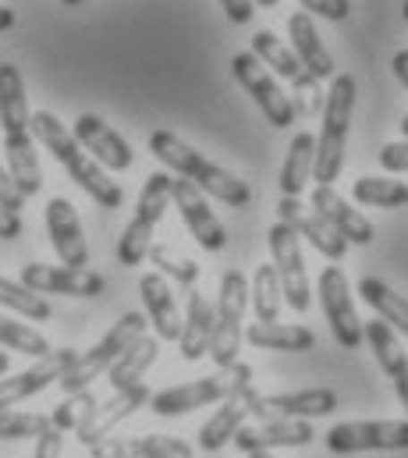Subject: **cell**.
Listing matches in <instances>:
<instances>
[{"label": "cell", "instance_id": "11a10c76", "mask_svg": "<svg viewBox=\"0 0 408 458\" xmlns=\"http://www.w3.org/2000/svg\"><path fill=\"white\" fill-rule=\"evenodd\" d=\"M402 131H405V139H408V117H402Z\"/></svg>", "mask_w": 408, "mask_h": 458}, {"label": "cell", "instance_id": "9c48e42d", "mask_svg": "<svg viewBox=\"0 0 408 458\" xmlns=\"http://www.w3.org/2000/svg\"><path fill=\"white\" fill-rule=\"evenodd\" d=\"M319 306H323V317L330 324V335L341 348H359L366 342L362 335V320L355 313V302H352V288H348V277L341 267H327L319 274Z\"/></svg>", "mask_w": 408, "mask_h": 458}, {"label": "cell", "instance_id": "1f68e13d", "mask_svg": "<svg viewBox=\"0 0 408 458\" xmlns=\"http://www.w3.org/2000/svg\"><path fill=\"white\" fill-rule=\"evenodd\" d=\"M359 295L380 313V320L395 331V335H405L408 338V299L398 295L395 288H387L380 277H362L359 281Z\"/></svg>", "mask_w": 408, "mask_h": 458}, {"label": "cell", "instance_id": "8d00e7d4", "mask_svg": "<svg viewBox=\"0 0 408 458\" xmlns=\"http://www.w3.org/2000/svg\"><path fill=\"white\" fill-rule=\"evenodd\" d=\"M0 306L14 310L25 320H50L54 317L50 302L39 292H32V288H25L21 281H11V277H0Z\"/></svg>", "mask_w": 408, "mask_h": 458}, {"label": "cell", "instance_id": "2e32d148", "mask_svg": "<svg viewBox=\"0 0 408 458\" xmlns=\"http://www.w3.org/2000/svg\"><path fill=\"white\" fill-rule=\"evenodd\" d=\"M171 203L178 207L182 221L189 234L203 245L206 252H220L227 245V234H224V225L217 221V214L209 210L206 196L189 182V178H174V189H171Z\"/></svg>", "mask_w": 408, "mask_h": 458}, {"label": "cell", "instance_id": "4dcf8cb0", "mask_svg": "<svg viewBox=\"0 0 408 458\" xmlns=\"http://www.w3.org/2000/svg\"><path fill=\"white\" fill-rule=\"evenodd\" d=\"M312 167H316V139L309 131H299L288 146V157H285V167H281V192L299 199L306 182L312 178Z\"/></svg>", "mask_w": 408, "mask_h": 458}, {"label": "cell", "instance_id": "f546056e", "mask_svg": "<svg viewBox=\"0 0 408 458\" xmlns=\"http://www.w3.org/2000/svg\"><path fill=\"white\" fill-rule=\"evenodd\" d=\"M245 342L263 352H309L316 344V335L302 324H249L245 327Z\"/></svg>", "mask_w": 408, "mask_h": 458}, {"label": "cell", "instance_id": "60d3db41", "mask_svg": "<svg viewBox=\"0 0 408 458\" xmlns=\"http://www.w3.org/2000/svg\"><path fill=\"white\" fill-rule=\"evenodd\" d=\"M47 427H50V416L43 412L0 409V441H29V437H39Z\"/></svg>", "mask_w": 408, "mask_h": 458}, {"label": "cell", "instance_id": "30bf717a", "mask_svg": "<svg viewBox=\"0 0 408 458\" xmlns=\"http://www.w3.org/2000/svg\"><path fill=\"white\" fill-rule=\"evenodd\" d=\"M231 72L238 79V86L256 100V107L263 111V117L274 124V128H288L295 121V111H292V97L274 82V75L252 57V54H234L231 57Z\"/></svg>", "mask_w": 408, "mask_h": 458}, {"label": "cell", "instance_id": "f1b7e54d", "mask_svg": "<svg viewBox=\"0 0 408 458\" xmlns=\"http://www.w3.org/2000/svg\"><path fill=\"white\" fill-rule=\"evenodd\" d=\"M29 97H25V79L14 64H0V128L4 135H21L29 131Z\"/></svg>", "mask_w": 408, "mask_h": 458}, {"label": "cell", "instance_id": "484cf974", "mask_svg": "<svg viewBox=\"0 0 408 458\" xmlns=\"http://www.w3.org/2000/svg\"><path fill=\"white\" fill-rule=\"evenodd\" d=\"M4 153H7V174L14 178V185L21 189V196H36L43 189V167L36 157V139L32 131L21 135H4Z\"/></svg>", "mask_w": 408, "mask_h": 458}, {"label": "cell", "instance_id": "f907efd6", "mask_svg": "<svg viewBox=\"0 0 408 458\" xmlns=\"http://www.w3.org/2000/svg\"><path fill=\"white\" fill-rule=\"evenodd\" d=\"M14 21H18V14H14L11 7H0V32H7V29H14Z\"/></svg>", "mask_w": 408, "mask_h": 458}, {"label": "cell", "instance_id": "4fadbf2b", "mask_svg": "<svg viewBox=\"0 0 408 458\" xmlns=\"http://www.w3.org/2000/svg\"><path fill=\"white\" fill-rule=\"evenodd\" d=\"M337 409V394L330 387H309L288 394H256L249 391V416L256 420H316Z\"/></svg>", "mask_w": 408, "mask_h": 458}, {"label": "cell", "instance_id": "c3c4849f", "mask_svg": "<svg viewBox=\"0 0 408 458\" xmlns=\"http://www.w3.org/2000/svg\"><path fill=\"white\" fill-rule=\"evenodd\" d=\"M18 234H21V217L0 210V238H18Z\"/></svg>", "mask_w": 408, "mask_h": 458}, {"label": "cell", "instance_id": "cb8c5ba5", "mask_svg": "<svg viewBox=\"0 0 408 458\" xmlns=\"http://www.w3.org/2000/svg\"><path fill=\"white\" fill-rule=\"evenodd\" d=\"M362 335H366V342L373 348L377 362L384 366V373L391 377V384H395V391H398V398H402V405H405L408 412V355L402 342H398V335L384 320H370L362 327Z\"/></svg>", "mask_w": 408, "mask_h": 458}, {"label": "cell", "instance_id": "ab89813d", "mask_svg": "<svg viewBox=\"0 0 408 458\" xmlns=\"http://www.w3.org/2000/svg\"><path fill=\"white\" fill-rule=\"evenodd\" d=\"M100 402H97V394L93 391H79V394H68L57 409H54V416H50V427H57L61 434H68V430H79L89 416H93V409H97Z\"/></svg>", "mask_w": 408, "mask_h": 458}, {"label": "cell", "instance_id": "d6a6232c", "mask_svg": "<svg viewBox=\"0 0 408 458\" xmlns=\"http://www.w3.org/2000/svg\"><path fill=\"white\" fill-rule=\"evenodd\" d=\"M157 355H160V338H139V342L132 344L110 369H106V380H110V387L114 391H121V387H132V384H139L142 380V373L157 362Z\"/></svg>", "mask_w": 408, "mask_h": 458}, {"label": "cell", "instance_id": "8992f818", "mask_svg": "<svg viewBox=\"0 0 408 458\" xmlns=\"http://www.w3.org/2000/svg\"><path fill=\"white\" fill-rule=\"evenodd\" d=\"M171 189H174V178H171L167 171H153V174L146 178V185H142V192H139V207H135L128 228H124L121 242H117V259H121L124 267H139V263L149 256V249H153V231H157V225L164 221V214H167V207H171Z\"/></svg>", "mask_w": 408, "mask_h": 458}, {"label": "cell", "instance_id": "6f0895ef", "mask_svg": "<svg viewBox=\"0 0 408 458\" xmlns=\"http://www.w3.org/2000/svg\"><path fill=\"white\" fill-rule=\"evenodd\" d=\"M405 21H408V0H405Z\"/></svg>", "mask_w": 408, "mask_h": 458}, {"label": "cell", "instance_id": "d590c367", "mask_svg": "<svg viewBox=\"0 0 408 458\" xmlns=\"http://www.w3.org/2000/svg\"><path fill=\"white\" fill-rule=\"evenodd\" d=\"M249 292H252V310H256L259 324H274V320L281 317V302H285L274 263H263V267L252 274V288H249Z\"/></svg>", "mask_w": 408, "mask_h": 458}, {"label": "cell", "instance_id": "f35d334b", "mask_svg": "<svg viewBox=\"0 0 408 458\" xmlns=\"http://www.w3.org/2000/svg\"><path fill=\"white\" fill-rule=\"evenodd\" d=\"M149 259L157 263V274H164L167 281H178L182 288H196V281H200V263L182 259L171 245H153V249H149Z\"/></svg>", "mask_w": 408, "mask_h": 458}, {"label": "cell", "instance_id": "74e56055", "mask_svg": "<svg viewBox=\"0 0 408 458\" xmlns=\"http://www.w3.org/2000/svg\"><path fill=\"white\" fill-rule=\"evenodd\" d=\"M0 348H14V352L32 355V359L50 355V342H47L36 327H29V324H21V320H11V317H4V313H0Z\"/></svg>", "mask_w": 408, "mask_h": 458}, {"label": "cell", "instance_id": "4316f807", "mask_svg": "<svg viewBox=\"0 0 408 458\" xmlns=\"http://www.w3.org/2000/svg\"><path fill=\"white\" fill-rule=\"evenodd\" d=\"M209 338H213V306L206 302L203 292L189 288V313L182 324V338H178V352L185 362H196L209 355Z\"/></svg>", "mask_w": 408, "mask_h": 458}, {"label": "cell", "instance_id": "5b68a950", "mask_svg": "<svg viewBox=\"0 0 408 458\" xmlns=\"http://www.w3.org/2000/svg\"><path fill=\"white\" fill-rule=\"evenodd\" d=\"M146 324H149V320H146L142 313H124L89 352H82V355L72 359V366H68V369L61 373V380H57L61 391H64V394L89 391L97 377H103L139 338H146Z\"/></svg>", "mask_w": 408, "mask_h": 458}, {"label": "cell", "instance_id": "d6986e66", "mask_svg": "<svg viewBox=\"0 0 408 458\" xmlns=\"http://www.w3.org/2000/svg\"><path fill=\"white\" fill-rule=\"evenodd\" d=\"M47 234H50V245H54V252L64 267H86L89 263V245H86V234H82V221H79L75 207L64 196H54L47 203Z\"/></svg>", "mask_w": 408, "mask_h": 458}, {"label": "cell", "instance_id": "603a6c76", "mask_svg": "<svg viewBox=\"0 0 408 458\" xmlns=\"http://www.w3.org/2000/svg\"><path fill=\"white\" fill-rule=\"evenodd\" d=\"M93 458H192V448L178 437H106L89 448Z\"/></svg>", "mask_w": 408, "mask_h": 458}, {"label": "cell", "instance_id": "816d5d0a", "mask_svg": "<svg viewBox=\"0 0 408 458\" xmlns=\"http://www.w3.org/2000/svg\"><path fill=\"white\" fill-rule=\"evenodd\" d=\"M7 369H11V355H7V352H0V377H4Z\"/></svg>", "mask_w": 408, "mask_h": 458}, {"label": "cell", "instance_id": "d4e9b609", "mask_svg": "<svg viewBox=\"0 0 408 458\" xmlns=\"http://www.w3.org/2000/svg\"><path fill=\"white\" fill-rule=\"evenodd\" d=\"M288 36H292V50H295L299 64L306 68L312 79H319V82L334 79V57L323 47V39H319V32H316V25H312V18H309L306 11H295L288 18Z\"/></svg>", "mask_w": 408, "mask_h": 458}, {"label": "cell", "instance_id": "52a82bcc", "mask_svg": "<svg viewBox=\"0 0 408 458\" xmlns=\"http://www.w3.org/2000/svg\"><path fill=\"white\" fill-rule=\"evenodd\" d=\"M245 302H249V281L242 270H227L217 292V306H213V338H209V359L217 362V369L238 362V348L245 342Z\"/></svg>", "mask_w": 408, "mask_h": 458}, {"label": "cell", "instance_id": "ee69618b", "mask_svg": "<svg viewBox=\"0 0 408 458\" xmlns=\"http://www.w3.org/2000/svg\"><path fill=\"white\" fill-rule=\"evenodd\" d=\"M21 207H25V196H21V189L14 185V178L7 174V167L0 164V210L21 217Z\"/></svg>", "mask_w": 408, "mask_h": 458}, {"label": "cell", "instance_id": "ffe728a7", "mask_svg": "<svg viewBox=\"0 0 408 458\" xmlns=\"http://www.w3.org/2000/svg\"><path fill=\"white\" fill-rule=\"evenodd\" d=\"M309 203H312V214H319L344 242H355V245H370L373 242V225L334 185H316Z\"/></svg>", "mask_w": 408, "mask_h": 458}, {"label": "cell", "instance_id": "9f6ffc18", "mask_svg": "<svg viewBox=\"0 0 408 458\" xmlns=\"http://www.w3.org/2000/svg\"><path fill=\"white\" fill-rule=\"evenodd\" d=\"M61 4H72V7H75V4H82V0H61Z\"/></svg>", "mask_w": 408, "mask_h": 458}, {"label": "cell", "instance_id": "680465c9", "mask_svg": "<svg viewBox=\"0 0 408 458\" xmlns=\"http://www.w3.org/2000/svg\"><path fill=\"white\" fill-rule=\"evenodd\" d=\"M405 207H408V203H405Z\"/></svg>", "mask_w": 408, "mask_h": 458}, {"label": "cell", "instance_id": "681fc988", "mask_svg": "<svg viewBox=\"0 0 408 458\" xmlns=\"http://www.w3.org/2000/svg\"><path fill=\"white\" fill-rule=\"evenodd\" d=\"M391 68H395V75H398V82L408 89V50H398L395 54V61H391Z\"/></svg>", "mask_w": 408, "mask_h": 458}, {"label": "cell", "instance_id": "db71d44e", "mask_svg": "<svg viewBox=\"0 0 408 458\" xmlns=\"http://www.w3.org/2000/svg\"><path fill=\"white\" fill-rule=\"evenodd\" d=\"M249 458H274V452H252Z\"/></svg>", "mask_w": 408, "mask_h": 458}, {"label": "cell", "instance_id": "5bb4252c", "mask_svg": "<svg viewBox=\"0 0 408 458\" xmlns=\"http://www.w3.org/2000/svg\"><path fill=\"white\" fill-rule=\"evenodd\" d=\"M149 387L139 380V384H132V387H121V391H114L106 402H100L97 409H93V416L75 430V437H79V445H86V448H93V445H100L110 437V430L114 427H121L128 416H135L142 405H149Z\"/></svg>", "mask_w": 408, "mask_h": 458}, {"label": "cell", "instance_id": "f6af8a7d", "mask_svg": "<svg viewBox=\"0 0 408 458\" xmlns=\"http://www.w3.org/2000/svg\"><path fill=\"white\" fill-rule=\"evenodd\" d=\"M377 160H380L384 171H395V174L408 171V139H402V142H387V146L380 149Z\"/></svg>", "mask_w": 408, "mask_h": 458}, {"label": "cell", "instance_id": "8fae6325", "mask_svg": "<svg viewBox=\"0 0 408 458\" xmlns=\"http://www.w3.org/2000/svg\"><path fill=\"white\" fill-rule=\"evenodd\" d=\"M270 252H274V270H277L285 302H288L295 313H306L309 302H312V292H309L306 259H302L299 234L288 228V225L277 221V225L270 228Z\"/></svg>", "mask_w": 408, "mask_h": 458}, {"label": "cell", "instance_id": "bcb514c9", "mask_svg": "<svg viewBox=\"0 0 408 458\" xmlns=\"http://www.w3.org/2000/svg\"><path fill=\"white\" fill-rule=\"evenodd\" d=\"M61 455H64V434L57 427H47L36 437V455L32 458H61Z\"/></svg>", "mask_w": 408, "mask_h": 458}, {"label": "cell", "instance_id": "3957f363", "mask_svg": "<svg viewBox=\"0 0 408 458\" xmlns=\"http://www.w3.org/2000/svg\"><path fill=\"white\" fill-rule=\"evenodd\" d=\"M355 79L352 75H334L330 79V93L323 104V124H319V139H316V167H312V182L316 185H334L341 167H344V146H348V128L355 114Z\"/></svg>", "mask_w": 408, "mask_h": 458}, {"label": "cell", "instance_id": "9a60e30c", "mask_svg": "<svg viewBox=\"0 0 408 458\" xmlns=\"http://www.w3.org/2000/svg\"><path fill=\"white\" fill-rule=\"evenodd\" d=\"M72 359H75V348H50V355L36 359V366H29L14 377H0V409H11L18 402L39 394L43 387L57 384L61 373L72 366Z\"/></svg>", "mask_w": 408, "mask_h": 458}, {"label": "cell", "instance_id": "f5cc1de1", "mask_svg": "<svg viewBox=\"0 0 408 458\" xmlns=\"http://www.w3.org/2000/svg\"><path fill=\"white\" fill-rule=\"evenodd\" d=\"M252 4H256V7H277L281 0H252Z\"/></svg>", "mask_w": 408, "mask_h": 458}, {"label": "cell", "instance_id": "ac0fdd59", "mask_svg": "<svg viewBox=\"0 0 408 458\" xmlns=\"http://www.w3.org/2000/svg\"><path fill=\"white\" fill-rule=\"evenodd\" d=\"M312 441H316V430L306 420H259L256 427H242L231 445L252 455V452H274V448H306Z\"/></svg>", "mask_w": 408, "mask_h": 458}, {"label": "cell", "instance_id": "b9f144b4", "mask_svg": "<svg viewBox=\"0 0 408 458\" xmlns=\"http://www.w3.org/2000/svg\"><path fill=\"white\" fill-rule=\"evenodd\" d=\"M295 100H292V111L295 117H312V114H323V104H327V93H323V86H319V79H312L309 72H302L295 82Z\"/></svg>", "mask_w": 408, "mask_h": 458}, {"label": "cell", "instance_id": "7dc6e473", "mask_svg": "<svg viewBox=\"0 0 408 458\" xmlns=\"http://www.w3.org/2000/svg\"><path fill=\"white\" fill-rule=\"evenodd\" d=\"M220 7L227 14V21H234V25H245L256 14V4L252 0H220Z\"/></svg>", "mask_w": 408, "mask_h": 458}, {"label": "cell", "instance_id": "7a4b0ae2", "mask_svg": "<svg viewBox=\"0 0 408 458\" xmlns=\"http://www.w3.org/2000/svg\"><path fill=\"white\" fill-rule=\"evenodd\" d=\"M149 153L167 167L174 171L178 178H189L203 196H213L227 207H249L252 203V189L245 178H234L227 167H220L217 160H206L200 149H192L185 139H178L174 131H153L149 135Z\"/></svg>", "mask_w": 408, "mask_h": 458}, {"label": "cell", "instance_id": "e0dca14e", "mask_svg": "<svg viewBox=\"0 0 408 458\" xmlns=\"http://www.w3.org/2000/svg\"><path fill=\"white\" fill-rule=\"evenodd\" d=\"M72 135L79 139V146L100 164L103 171H128L135 164V149L97 114H82L75 121Z\"/></svg>", "mask_w": 408, "mask_h": 458}, {"label": "cell", "instance_id": "277c9868", "mask_svg": "<svg viewBox=\"0 0 408 458\" xmlns=\"http://www.w3.org/2000/svg\"><path fill=\"white\" fill-rule=\"evenodd\" d=\"M249 387H252V366L249 362H231V366L217 369L213 377L192 380V384H178V387H167V391H157L149 398V409L157 416H185V412H196L203 405H220L231 394H242Z\"/></svg>", "mask_w": 408, "mask_h": 458}, {"label": "cell", "instance_id": "6da1fadb", "mask_svg": "<svg viewBox=\"0 0 408 458\" xmlns=\"http://www.w3.org/2000/svg\"><path fill=\"white\" fill-rule=\"evenodd\" d=\"M29 131H32V139H36L43 149H50V157L72 174V182H75L93 203H100L103 210H117V207L124 203L121 185H117L100 164L79 146V139L72 135V128H68L57 114H50V111H36L32 121H29Z\"/></svg>", "mask_w": 408, "mask_h": 458}, {"label": "cell", "instance_id": "836d02e7", "mask_svg": "<svg viewBox=\"0 0 408 458\" xmlns=\"http://www.w3.org/2000/svg\"><path fill=\"white\" fill-rule=\"evenodd\" d=\"M252 57H256L259 64H270L274 75H281V79H288V82H295V79L306 72V68L299 64L295 50H292L288 43H281L270 29H259V32L252 36Z\"/></svg>", "mask_w": 408, "mask_h": 458}, {"label": "cell", "instance_id": "ba28073f", "mask_svg": "<svg viewBox=\"0 0 408 458\" xmlns=\"http://www.w3.org/2000/svg\"><path fill=\"white\" fill-rule=\"evenodd\" d=\"M327 452L334 455H359V452H405L408 420H355L337 423L323 434Z\"/></svg>", "mask_w": 408, "mask_h": 458}, {"label": "cell", "instance_id": "83f0119b", "mask_svg": "<svg viewBox=\"0 0 408 458\" xmlns=\"http://www.w3.org/2000/svg\"><path fill=\"white\" fill-rule=\"evenodd\" d=\"M249 391H252V387H249ZM249 391L231 394L227 402L217 405V416L206 420V427L200 430V448H203V452L213 455V452H220L224 445L234 441V434L245 427V416H249Z\"/></svg>", "mask_w": 408, "mask_h": 458}, {"label": "cell", "instance_id": "7c38bea8", "mask_svg": "<svg viewBox=\"0 0 408 458\" xmlns=\"http://www.w3.org/2000/svg\"><path fill=\"white\" fill-rule=\"evenodd\" d=\"M18 281L39 295H75V299H97L106 288L97 270L64 267V263H25Z\"/></svg>", "mask_w": 408, "mask_h": 458}, {"label": "cell", "instance_id": "7402d4cb", "mask_svg": "<svg viewBox=\"0 0 408 458\" xmlns=\"http://www.w3.org/2000/svg\"><path fill=\"white\" fill-rule=\"evenodd\" d=\"M139 292H142V302H146V320L157 327V338L160 342H178L182 338V310L174 302V292H171V281L164 274H142L139 277Z\"/></svg>", "mask_w": 408, "mask_h": 458}, {"label": "cell", "instance_id": "7bdbcfd3", "mask_svg": "<svg viewBox=\"0 0 408 458\" xmlns=\"http://www.w3.org/2000/svg\"><path fill=\"white\" fill-rule=\"evenodd\" d=\"M299 7L306 11L309 18L316 14V18H327V21H344L348 11H352L348 0H299Z\"/></svg>", "mask_w": 408, "mask_h": 458}, {"label": "cell", "instance_id": "44dd1931", "mask_svg": "<svg viewBox=\"0 0 408 458\" xmlns=\"http://www.w3.org/2000/svg\"><path fill=\"white\" fill-rule=\"evenodd\" d=\"M277 217H281V225H288V228L295 231V234H302L309 245L319 252V256H327V259H344V252H348V242L337 234V231L330 228L319 214H309L302 210V203L299 199H292V196H285L281 203H277Z\"/></svg>", "mask_w": 408, "mask_h": 458}, {"label": "cell", "instance_id": "e575fe53", "mask_svg": "<svg viewBox=\"0 0 408 458\" xmlns=\"http://www.w3.org/2000/svg\"><path fill=\"white\" fill-rule=\"evenodd\" d=\"M352 196L359 207H380V210H395L408 203V185H402L398 178H355Z\"/></svg>", "mask_w": 408, "mask_h": 458}]
</instances>
